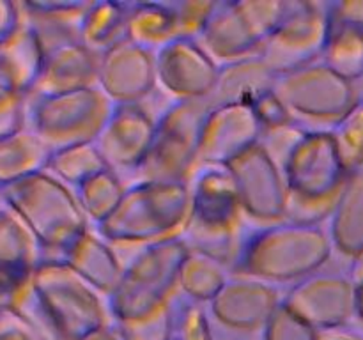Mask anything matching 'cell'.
<instances>
[{
	"label": "cell",
	"mask_w": 363,
	"mask_h": 340,
	"mask_svg": "<svg viewBox=\"0 0 363 340\" xmlns=\"http://www.w3.org/2000/svg\"><path fill=\"white\" fill-rule=\"evenodd\" d=\"M332 254V241L323 225L287 220L273 225H252L245 232L230 273L287 289L326 268Z\"/></svg>",
	"instance_id": "6da1fadb"
},
{
	"label": "cell",
	"mask_w": 363,
	"mask_h": 340,
	"mask_svg": "<svg viewBox=\"0 0 363 340\" xmlns=\"http://www.w3.org/2000/svg\"><path fill=\"white\" fill-rule=\"evenodd\" d=\"M287 222L323 225L351 174L340 162L330 131H303L282 162Z\"/></svg>",
	"instance_id": "7a4b0ae2"
},
{
	"label": "cell",
	"mask_w": 363,
	"mask_h": 340,
	"mask_svg": "<svg viewBox=\"0 0 363 340\" xmlns=\"http://www.w3.org/2000/svg\"><path fill=\"white\" fill-rule=\"evenodd\" d=\"M4 205L27 225L48 259H60L74 241L92 229L71 188L43 170L0 184Z\"/></svg>",
	"instance_id": "3957f363"
},
{
	"label": "cell",
	"mask_w": 363,
	"mask_h": 340,
	"mask_svg": "<svg viewBox=\"0 0 363 340\" xmlns=\"http://www.w3.org/2000/svg\"><path fill=\"white\" fill-rule=\"evenodd\" d=\"M188 186L190 215L181 237L190 250L211 255L230 268L248 229L229 169L197 166Z\"/></svg>",
	"instance_id": "277c9868"
},
{
	"label": "cell",
	"mask_w": 363,
	"mask_h": 340,
	"mask_svg": "<svg viewBox=\"0 0 363 340\" xmlns=\"http://www.w3.org/2000/svg\"><path fill=\"white\" fill-rule=\"evenodd\" d=\"M188 215V183L137 181L128 184L119 208L94 230L113 248H140L179 237Z\"/></svg>",
	"instance_id": "5b68a950"
},
{
	"label": "cell",
	"mask_w": 363,
	"mask_h": 340,
	"mask_svg": "<svg viewBox=\"0 0 363 340\" xmlns=\"http://www.w3.org/2000/svg\"><path fill=\"white\" fill-rule=\"evenodd\" d=\"M188 251L181 236L133 248L116 290L106 298L113 321H135L165 308L179 289Z\"/></svg>",
	"instance_id": "8992f818"
},
{
	"label": "cell",
	"mask_w": 363,
	"mask_h": 340,
	"mask_svg": "<svg viewBox=\"0 0 363 340\" xmlns=\"http://www.w3.org/2000/svg\"><path fill=\"white\" fill-rule=\"evenodd\" d=\"M32 287L60 340H84L112 321L106 298L60 259L43 261Z\"/></svg>",
	"instance_id": "52a82bcc"
},
{
	"label": "cell",
	"mask_w": 363,
	"mask_h": 340,
	"mask_svg": "<svg viewBox=\"0 0 363 340\" xmlns=\"http://www.w3.org/2000/svg\"><path fill=\"white\" fill-rule=\"evenodd\" d=\"M208 112L206 99L169 101L156 117L151 149L131 183H188L199 166L202 126Z\"/></svg>",
	"instance_id": "ba28073f"
},
{
	"label": "cell",
	"mask_w": 363,
	"mask_h": 340,
	"mask_svg": "<svg viewBox=\"0 0 363 340\" xmlns=\"http://www.w3.org/2000/svg\"><path fill=\"white\" fill-rule=\"evenodd\" d=\"M273 91L305 131H330L360 99L354 84L321 60L277 76Z\"/></svg>",
	"instance_id": "9c48e42d"
},
{
	"label": "cell",
	"mask_w": 363,
	"mask_h": 340,
	"mask_svg": "<svg viewBox=\"0 0 363 340\" xmlns=\"http://www.w3.org/2000/svg\"><path fill=\"white\" fill-rule=\"evenodd\" d=\"M112 110L113 103L98 87L27 98V128L52 151L92 144L101 133Z\"/></svg>",
	"instance_id": "30bf717a"
},
{
	"label": "cell",
	"mask_w": 363,
	"mask_h": 340,
	"mask_svg": "<svg viewBox=\"0 0 363 340\" xmlns=\"http://www.w3.org/2000/svg\"><path fill=\"white\" fill-rule=\"evenodd\" d=\"M330 34L328 2L287 0L279 27L262 42L261 59L280 76L321 59Z\"/></svg>",
	"instance_id": "8fae6325"
},
{
	"label": "cell",
	"mask_w": 363,
	"mask_h": 340,
	"mask_svg": "<svg viewBox=\"0 0 363 340\" xmlns=\"http://www.w3.org/2000/svg\"><path fill=\"white\" fill-rule=\"evenodd\" d=\"M240 197L245 218L254 225L286 222L287 188L282 169L261 144L227 165Z\"/></svg>",
	"instance_id": "7c38bea8"
},
{
	"label": "cell",
	"mask_w": 363,
	"mask_h": 340,
	"mask_svg": "<svg viewBox=\"0 0 363 340\" xmlns=\"http://www.w3.org/2000/svg\"><path fill=\"white\" fill-rule=\"evenodd\" d=\"M282 303L319 333L339 332L354 319V283L323 268L284 289Z\"/></svg>",
	"instance_id": "4fadbf2b"
},
{
	"label": "cell",
	"mask_w": 363,
	"mask_h": 340,
	"mask_svg": "<svg viewBox=\"0 0 363 340\" xmlns=\"http://www.w3.org/2000/svg\"><path fill=\"white\" fill-rule=\"evenodd\" d=\"M282 300V287L233 273L223 289L206 307L216 326L238 335L254 336L261 335Z\"/></svg>",
	"instance_id": "5bb4252c"
},
{
	"label": "cell",
	"mask_w": 363,
	"mask_h": 340,
	"mask_svg": "<svg viewBox=\"0 0 363 340\" xmlns=\"http://www.w3.org/2000/svg\"><path fill=\"white\" fill-rule=\"evenodd\" d=\"M155 130L156 115L145 108L144 103L113 105L94 144L108 169L130 184L151 149Z\"/></svg>",
	"instance_id": "9a60e30c"
},
{
	"label": "cell",
	"mask_w": 363,
	"mask_h": 340,
	"mask_svg": "<svg viewBox=\"0 0 363 340\" xmlns=\"http://www.w3.org/2000/svg\"><path fill=\"white\" fill-rule=\"evenodd\" d=\"M156 89L170 101H208L220 66L197 39H176L155 53Z\"/></svg>",
	"instance_id": "2e32d148"
},
{
	"label": "cell",
	"mask_w": 363,
	"mask_h": 340,
	"mask_svg": "<svg viewBox=\"0 0 363 340\" xmlns=\"http://www.w3.org/2000/svg\"><path fill=\"white\" fill-rule=\"evenodd\" d=\"M98 89L113 105L144 103L156 89L155 52L126 41L99 55Z\"/></svg>",
	"instance_id": "e0dca14e"
},
{
	"label": "cell",
	"mask_w": 363,
	"mask_h": 340,
	"mask_svg": "<svg viewBox=\"0 0 363 340\" xmlns=\"http://www.w3.org/2000/svg\"><path fill=\"white\" fill-rule=\"evenodd\" d=\"M261 138L262 126L250 105L209 106L202 126L199 166H227Z\"/></svg>",
	"instance_id": "ac0fdd59"
},
{
	"label": "cell",
	"mask_w": 363,
	"mask_h": 340,
	"mask_svg": "<svg viewBox=\"0 0 363 340\" xmlns=\"http://www.w3.org/2000/svg\"><path fill=\"white\" fill-rule=\"evenodd\" d=\"M199 45L218 66L261 55L262 41L252 30L238 0H218L202 30Z\"/></svg>",
	"instance_id": "d6986e66"
},
{
	"label": "cell",
	"mask_w": 363,
	"mask_h": 340,
	"mask_svg": "<svg viewBox=\"0 0 363 340\" xmlns=\"http://www.w3.org/2000/svg\"><path fill=\"white\" fill-rule=\"evenodd\" d=\"M99 55L82 42L59 46L46 53L43 71L27 98L57 96L98 87Z\"/></svg>",
	"instance_id": "ffe728a7"
},
{
	"label": "cell",
	"mask_w": 363,
	"mask_h": 340,
	"mask_svg": "<svg viewBox=\"0 0 363 340\" xmlns=\"http://www.w3.org/2000/svg\"><path fill=\"white\" fill-rule=\"evenodd\" d=\"M91 0H28L21 2L23 18L45 53L80 41V27Z\"/></svg>",
	"instance_id": "44dd1931"
},
{
	"label": "cell",
	"mask_w": 363,
	"mask_h": 340,
	"mask_svg": "<svg viewBox=\"0 0 363 340\" xmlns=\"http://www.w3.org/2000/svg\"><path fill=\"white\" fill-rule=\"evenodd\" d=\"M60 261L66 262L78 276L105 298L116 290L124 271L123 259L116 248L94 229H89L80 239L74 241Z\"/></svg>",
	"instance_id": "7402d4cb"
},
{
	"label": "cell",
	"mask_w": 363,
	"mask_h": 340,
	"mask_svg": "<svg viewBox=\"0 0 363 340\" xmlns=\"http://www.w3.org/2000/svg\"><path fill=\"white\" fill-rule=\"evenodd\" d=\"M277 74L266 66L261 55L220 66L209 106L254 105L259 98L273 91Z\"/></svg>",
	"instance_id": "603a6c76"
},
{
	"label": "cell",
	"mask_w": 363,
	"mask_h": 340,
	"mask_svg": "<svg viewBox=\"0 0 363 340\" xmlns=\"http://www.w3.org/2000/svg\"><path fill=\"white\" fill-rule=\"evenodd\" d=\"M333 251L351 259L363 250V170L351 174L328 218Z\"/></svg>",
	"instance_id": "cb8c5ba5"
},
{
	"label": "cell",
	"mask_w": 363,
	"mask_h": 340,
	"mask_svg": "<svg viewBox=\"0 0 363 340\" xmlns=\"http://www.w3.org/2000/svg\"><path fill=\"white\" fill-rule=\"evenodd\" d=\"M45 50L23 18L20 30L0 46V67L9 84L21 94L28 96L38 81L45 64Z\"/></svg>",
	"instance_id": "d4e9b609"
},
{
	"label": "cell",
	"mask_w": 363,
	"mask_h": 340,
	"mask_svg": "<svg viewBox=\"0 0 363 340\" xmlns=\"http://www.w3.org/2000/svg\"><path fill=\"white\" fill-rule=\"evenodd\" d=\"M131 2L123 0H96L82 20L80 41L98 55L128 39Z\"/></svg>",
	"instance_id": "484cf974"
},
{
	"label": "cell",
	"mask_w": 363,
	"mask_h": 340,
	"mask_svg": "<svg viewBox=\"0 0 363 340\" xmlns=\"http://www.w3.org/2000/svg\"><path fill=\"white\" fill-rule=\"evenodd\" d=\"M128 39L155 53L179 39L170 0L131 2Z\"/></svg>",
	"instance_id": "4316f807"
},
{
	"label": "cell",
	"mask_w": 363,
	"mask_h": 340,
	"mask_svg": "<svg viewBox=\"0 0 363 340\" xmlns=\"http://www.w3.org/2000/svg\"><path fill=\"white\" fill-rule=\"evenodd\" d=\"M52 149L30 130L18 131L0 140V184L13 183L46 170Z\"/></svg>",
	"instance_id": "83f0119b"
},
{
	"label": "cell",
	"mask_w": 363,
	"mask_h": 340,
	"mask_svg": "<svg viewBox=\"0 0 363 340\" xmlns=\"http://www.w3.org/2000/svg\"><path fill=\"white\" fill-rule=\"evenodd\" d=\"M45 254L30 230L11 209H0V269L34 273Z\"/></svg>",
	"instance_id": "f1b7e54d"
},
{
	"label": "cell",
	"mask_w": 363,
	"mask_h": 340,
	"mask_svg": "<svg viewBox=\"0 0 363 340\" xmlns=\"http://www.w3.org/2000/svg\"><path fill=\"white\" fill-rule=\"evenodd\" d=\"M230 268L218 259L190 250L179 273V293L201 305H209L230 278Z\"/></svg>",
	"instance_id": "f546056e"
},
{
	"label": "cell",
	"mask_w": 363,
	"mask_h": 340,
	"mask_svg": "<svg viewBox=\"0 0 363 340\" xmlns=\"http://www.w3.org/2000/svg\"><path fill=\"white\" fill-rule=\"evenodd\" d=\"M126 181L119 174L106 169L74 190L78 204H80L84 215L87 216L92 229L101 225L119 208L121 200L126 193Z\"/></svg>",
	"instance_id": "4dcf8cb0"
},
{
	"label": "cell",
	"mask_w": 363,
	"mask_h": 340,
	"mask_svg": "<svg viewBox=\"0 0 363 340\" xmlns=\"http://www.w3.org/2000/svg\"><path fill=\"white\" fill-rule=\"evenodd\" d=\"M108 169L105 158L98 151L96 144H78L69 147L52 151L46 172L66 184L71 190L80 188L85 181L98 176L99 172Z\"/></svg>",
	"instance_id": "1f68e13d"
},
{
	"label": "cell",
	"mask_w": 363,
	"mask_h": 340,
	"mask_svg": "<svg viewBox=\"0 0 363 340\" xmlns=\"http://www.w3.org/2000/svg\"><path fill=\"white\" fill-rule=\"evenodd\" d=\"M319 60L344 80L354 84L363 78V35L330 21V34Z\"/></svg>",
	"instance_id": "d6a6232c"
},
{
	"label": "cell",
	"mask_w": 363,
	"mask_h": 340,
	"mask_svg": "<svg viewBox=\"0 0 363 340\" xmlns=\"http://www.w3.org/2000/svg\"><path fill=\"white\" fill-rule=\"evenodd\" d=\"M174 340H215V326L206 305L177 290L170 300Z\"/></svg>",
	"instance_id": "836d02e7"
},
{
	"label": "cell",
	"mask_w": 363,
	"mask_h": 340,
	"mask_svg": "<svg viewBox=\"0 0 363 340\" xmlns=\"http://www.w3.org/2000/svg\"><path fill=\"white\" fill-rule=\"evenodd\" d=\"M340 162L350 174L363 170V98L330 130Z\"/></svg>",
	"instance_id": "e575fe53"
},
{
	"label": "cell",
	"mask_w": 363,
	"mask_h": 340,
	"mask_svg": "<svg viewBox=\"0 0 363 340\" xmlns=\"http://www.w3.org/2000/svg\"><path fill=\"white\" fill-rule=\"evenodd\" d=\"M27 128V96L18 92L0 67V140Z\"/></svg>",
	"instance_id": "d590c367"
},
{
	"label": "cell",
	"mask_w": 363,
	"mask_h": 340,
	"mask_svg": "<svg viewBox=\"0 0 363 340\" xmlns=\"http://www.w3.org/2000/svg\"><path fill=\"white\" fill-rule=\"evenodd\" d=\"M259 340H321V333L282 303L264 326Z\"/></svg>",
	"instance_id": "8d00e7d4"
},
{
	"label": "cell",
	"mask_w": 363,
	"mask_h": 340,
	"mask_svg": "<svg viewBox=\"0 0 363 340\" xmlns=\"http://www.w3.org/2000/svg\"><path fill=\"white\" fill-rule=\"evenodd\" d=\"M252 30L262 42L275 32L286 14L287 0H238Z\"/></svg>",
	"instance_id": "74e56055"
},
{
	"label": "cell",
	"mask_w": 363,
	"mask_h": 340,
	"mask_svg": "<svg viewBox=\"0 0 363 340\" xmlns=\"http://www.w3.org/2000/svg\"><path fill=\"white\" fill-rule=\"evenodd\" d=\"M179 39H199L208 23L215 0H170Z\"/></svg>",
	"instance_id": "f35d334b"
},
{
	"label": "cell",
	"mask_w": 363,
	"mask_h": 340,
	"mask_svg": "<svg viewBox=\"0 0 363 340\" xmlns=\"http://www.w3.org/2000/svg\"><path fill=\"white\" fill-rule=\"evenodd\" d=\"M124 340H170L172 339V312L170 303L162 310L135 321L119 322Z\"/></svg>",
	"instance_id": "ab89813d"
},
{
	"label": "cell",
	"mask_w": 363,
	"mask_h": 340,
	"mask_svg": "<svg viewBox=\"0 0 363 340\" xmlns=\"http://www.w3.org/2000/svg\"><path fill=\"white\" fill-rule=\"evenodd\" d=\"M254 108L255 117H257L259 124L262 126V133L273 130H280V128L287 126H296L291 117L289 110L284 105L282 99L275 94V91L268 92L262 98H259L257 101L252 105Z\"/></svg>",
	"instance_id": "60d3db41"
},
{
	"label": "cell",
	"mask_w": 363,
	"mask_h": 340,
	"mask_svg": "<svg viewBox=\"0 0 363 340\" xmlns=\"http://www.w3.org/2000/svg\"><path fill=\"white\" fill-rule=\"evenodd\" d=\"M328 13L332 23L363 35V0H333L328 2Z\"/></svg>",
	"instance_id": "b9f144b4"
},
{
	"label": "cell",
	"mask_w": 363,
	"mask_h": 340,
	"mask_svg": "<svg viewBox=\"0 0 363 340\" xmlns=\"http://www.w3.org/2000/svg\"><path fill=\"white\" fill-rule=\"evenodd\" d=\"M23 25L21 2L0 0V46L6 45Z\"/></svg>",
	"instance_id": "7bdbcfd3"
},
{
	"label": "cell",
	"mask_w": 363,
	"mask_h": 340,
	"mask_svg": "<svg viewBox=\"0 0 363 340\" xmlns=\"http://www.w3.org/2000/svg\"><path fill=\"white\" fill-rule=\"evenodd\" d=\"M0 340H35V336L16 314L0 310Z\"/></svg>",
	"instance_id": "ee69618b"
},
{
	"label": "cell",
	"mask_w": 363,
	"mask_h": 340,
	"mask_svg": "<svg viewBox=\"0 0 363 340\" xmlns=\"http://www.w3.org/2000/svg\"><path fill=\"white\" fill-rule=\"evenodd\" d=\"M84 340H124V335L123 332H121L119 324L112 319L108 324H105L103 328L92 332L91 335L85 336Z\"/></svg>",
	"instance_id": "f6af8a7d"
},
{
	"label": "cell",
	"mask_w": 363,
	"mask_h": 340,
	"mask_svg": "<svg viewBox=\"0 0 363 340\" xmlns=\"http://www.w3.org/2000/svg\"><path fill=\"white\" fill-rule=\"evenodd\" d=\"M346 273L351 282L354 283V287L363 283V250H360L357 255H353L350 259V266H347Z\"/></svg>",
	"instance_id": "bcb514c9"
},
{
	"label": "cell",
	"mask_w": 363,
	"mask_h": 340,
	"mask_svg": "<svg viewBox=\"0 0 363 340\" xmlns=\"http://www.w3.org/2000/svg\"><path fill=\"white\" fill-rule=\"evenodd\" d=\"M321 340H363V333L357 332H330V333H321Z\"/></svg>",
	"instance_id": "7dc6e473"
},
{
	"label": "cell",
	"mask_w": 363,
	"mask_h": 340,
	"mask_svg": "<svg viewBox=\"0 0 363 340\" xmlns=\"http://www.w3.org/2000/svg\"><path fill=\"white\" fill-rule=\"evenodd\" d=\"M354 319L363 326V283L354 287Z\"/></svg>",
	"instance_id": "c3c4849f"
},
{
	"label": "cell",
	"mask_w": 363,
	"mask_h": 340,
	"mask_svg": "<svg viewBox=\"0 0 363 340\" xmlns=\"http://www.w3.org/2000/svg\"><path fill=\"white\" fill-rule=\"evenodd\" d=\"M215 326V340H254V336H247V335H238V333H230L227 329L220 328L213 322Z\"/></svg>",
	"instance_id": "681fc988"
},
{
	"label": "cell",
	"mask_w": 363,
	"mask_h": 340,
	"mask_svg": "<svg viewBox=\"0 0 363 340\" xmlns=\"http://www.w3.org/2000/svg\"><path fill=\"white\" fill-rule=\"evenodd\" d=\"M4 208V202H2V198H0V209Z\"/></svg>",
	"instance_id": "f907efd6"
},
{
	"label": "cell",
	"mask_w": 363,
	"mask_h": 340,
	"mask_svg": "<svg viewBox=\"0 0 363 340\" xmlns=\"http://www.w3.org/2000/svg\"><path fill=\"white\" fill-rule=\"evenodd\" d=\"M170 340H174V339H170Z\"/></svg>",
	"instance_id": "816d5d0a"
}]
</instances>
